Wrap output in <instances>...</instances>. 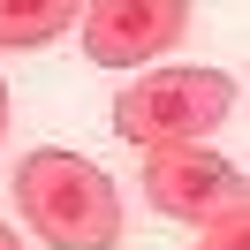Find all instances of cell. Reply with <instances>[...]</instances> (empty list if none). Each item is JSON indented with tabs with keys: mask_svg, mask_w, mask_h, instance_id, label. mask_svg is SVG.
<instances>
[{
	"mask_svg": "<svg viewBox=\"0 0 250 250\" xmlns=\"http://www.w3.org/2000/svg\"><path fill=\"white\" fill-rule=\"evenodd\" d=\"M16 205L53 250H114L122 243V197L114 174L91 167L83 152H31L16 167Z\"/></svg>",
	"mask_w": 250,
	"mask_h": 250,
	"instance_id": "1",
	"label": "cell"
},
{
	"mask_svg": "<svg viewBox=\"0 0 250 250\" xmlns=\"http://www.w3.org/2000/svg\"><path fill=\"white\" fill-rule=\"evenodd\" d=\"M235 106V76L220 68H159V76H137L122 99H114V129L144 152L159 144H197L228 122Z\"/></svg>",
	"mask_w": 250,
	"mask_h": 250,
	"instance_id": "2",
	"label": "cell"
},
{
	"mask_svg": "<svg viewBox=\"0 0 250 250\" xmlns=\"http://www.w3.org/2000/svg\"><path fill=\"white\" fill-rule=\"evenodd\" d=\"M144 197H152L167 220L205 228V220L250 205V182H243V167H228V159L212 152V144H159V152H144Z\"/></svg>",
	"mask_w": 250,
	"mask_h": 250,
	"instance_id": "3",
	"label": "cell"
},
{
	"mask_svg": "<svg viewBox=\"0 0 250 250\" xmlns=\"http://www.w3.org/2000/svg\"><path fill=\"white\" fill-rule=\"evenodd\" d=\"M76 23H83V53L99 68H144L189 31V8L182 0H91Z\"/></svg>",
	"mask_w": 250,
	"mask_h": 250,
	"instance_id": "4",
	"label": "cell"
},
{
	"mask_svg": "<svg viewBox=\"0 0 250 250\" xmlns=\"http://www.w3.org/2000/svg\"><path fill=\"white\" fill-rule=\"evenodd\" d=\"M76 16V0H0V46H53Z\"/></svg>",
	"mask_w": 250,
	"mask_h": 250,
	"instance_id": "5",
	"label": "cell"
},
{
	"mask_svg": "<svg viewBox=\"0 0 250 250\" xmlns=\"http://www.w3.org/2000/svg\"><path fill=\"white\" fill-rule=\"evenodd\" d=\"M197 250H250V205L205 220V228H197Z\"/></svg>",
	"mask_w": 250,
	"mask_h": 250,
	"instance_id": "6",
	"label": "cell"
},
{
	"mask_svg": "<svg viewBox=\"0 0 250 250\" xmlns=\"http://www.w3.org/2000/svg\"><path fill=\"white\" fill-rule=\"evenodd\" d=\"M0 129H8V83H0Z\"/></svg>",
	"mask_w": 250,
	"mask_h": 250,
	"instance_id": "7",
	"label": "cell"
},
{
	"mask_svg": "<svg viewBox=\"0 0 250 250\" xmlns=\"http://www.w3.org/2000/svg\"><path fill=\"white\" fill-rule=\"evenodd\" d=\"M0 250H23V243H16V235H8V228H0Z\"/></svg>",
	"mask_w": 250,
	"mask_h": 250,
	"instance_id": "8",
	"label": "cell"
}]
</instances>
